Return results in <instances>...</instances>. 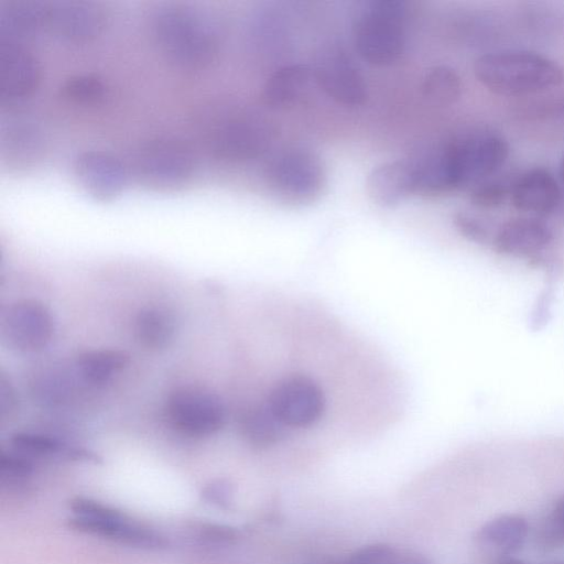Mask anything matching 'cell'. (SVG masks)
<instances>
[{"mask_svg": "<svg viewBox=\"0 0 564 564\" xmlns=\"http://www.w3.org/2000/svg\"><path fill=\"white\" fill-rule=\"evenodd\" d=\"M452 221L465 239L482 247H491L497 229L485 216L470 210H457L453 214Z\"/></svg>", "mask_w": 564, "mask_h": 564, "instance_id": "cell-28", "label": "cell"}, {"mask_svg": "<svg viewBox=\"0 0 564 564\" xmlns=\"http://www.w3.org/2000/svg\"><path fill=\"white\" fill-rule=\"evenodd\" d=\"M264 178L273 196L291 205L315 202L326 184L322 160L304 148H290L275 154L265 166Z\"/></svg>", "mask_w": 564, "mask_h": 564, "instance_id": "cell-4", "label": "cell"}, {"mask_svg": "<svg viewBox=\"0 0 564 564\" xmlns=\"http://www.w3.org/2000/svg\"><path fill=\"white\" fill-rule=\"evenodd\" d=\"M18 399L10 380L1 373L0 376V413L1 417H11L17 411Z\"/></svg>", "mask_w": 564, "mask_h": 564, "instance_id": "cell-35", "label": "cell"}, {"mask_svg": "<svg viewBox=\"0 0 564 564\" xmlns=\"http://www.w3.org/2000/svg\"><path fill=\"white\" fill-rule=\"evenodd\" d=\"M397 564H425V563L417 562V561H406V562L397 563Z\"/></svg>", "mask_w": 564, "mask_h": 564, "instance_id": "cell-38", "label": "cell"}, {"mask_svg": "<svg viewBox=\"0 0 564 564\" xmlns=\"http://www.w3.org/2000/svg\"><path fill=\"white\" fill-rule=\"evenodd\" d=\"M139 181L154 189L169 191L185 185L194 174L195 156L183 141L158 138L147 142L134 159Z\"/></svg>", "mask_w": 564, "mask_h": 564, "instance_id": "cell-7", "label": "cell"}, {"mask_svg": "<svg viewBox=\"0 0 564 564\" xmlns=\"http://www.w3.org/2000/svg\"><path fill=\"white\" fill-rule=\"evenodd\" d=\"M69 509L68 525L76 531L145 550L167 546V540L156 531L96 500L76 497L69 502Z\"/></svg>", "mask_w": 564, "mask_h": 564, "instance_id": "cell-5", "label": "cell"}, {"mask_svg": "<svg viewBox=\"0 0 564 564\" xmlns=\"http://www.w3.org/2000/svg\"><path fill=\"white\" fill-rule=\"evenodd\" d=\"M543 545H564V495L556 501L551 517L543 525L540 534Z\"/></svg>", "mask_w": 564, "mask_h": 564, "instance_id": "cell-31", "label": "cell"}, {"mask_svg": "<svg viewBox=\"0 0 564 564\" xmlns=\"http://www.w3.org/2000/svg\"><path fill=\"white\" fill-rule=\"evenodd\" d=\"M529 533V524L524 517L517 513H505L495 517L478 528L476 542L489 551L510 555L520 550Z\"/></svg>", "mask_w": 564, "mask_h": 564, "instance_id": "cell-21", "label": "cell"}, {"mask_svg": "<svg viewBox=\"0 0 564 564\" xmlns=\"http://www.w3.org/2000/svg\"><path fill=\"white\" fill-rule=\"evenodd\" d=\"M133 332L140 346L150 351H161L174 341L177 319L174 313L165 306H145L135 315Z\"/></svg>", "mask_w": 564, "mask_h": 564, "instance_id": "cell-22", "label": "cell"}, {"mask_svg": "<svg viewBox=\"0 0 564 564\" xmlns=\"http://www.w3.org/2000/svg\"><path fill=\"white\" fill-rule=\"evenodd\" d=\"M34 471V460L12 448L0 453V478L2 482L18 485Z\"/></svg>", "mask_w": 564, "mask_h": 564, "instance_id": "cell-30", "label": "cell"}, {"mask_svg": "<svg viewBox=\"0 0 564 564\" xmlns=\"http://www.w3.org/2000/svg\"><path fill=\"white\" fill-rule=\"evenodd\" d=\"M41 66L23 44L0 42V97L15 102L30 96L39 86Z\"/></svg>", "mask_w": 564, "mask_h": 564, "instance_id": "cell-15", "label": "cell"}, {"mask_svg": "<svg viewBox=\"0 0 564 564\" xmlns=\"http://www.w3.org/2000/svg\"><path fill=\"white\" fill-rule=\"evenodd\" d=\"M151 32L161 55L183 69H200L218 55L220 31L206 10L186 3H166L151 20Z\"/></svg>", "mask_w": 564, "mask_h": 564, "instance_id": "cell-1", "label": "cell"}, {"mask_svg": "<svg viewBox=\"0 0 564 564\" xmlns=\"http://www.w3.org/2000/svg\"><path fill=\"white\" fill-rule=\"evenodd\" d=\"M445 149L457 189L496 174L509 155L507 140L491 132L459 137Z\"/></svg>", "mask_w": 564, "mask_h": 564, "instance_id": "cell-6", "label": "cell"}, {"mask_svg": "<svg viewBox=\"0 0 564 564\" xmlns=\"http://www.w3.org/2000/svg\"><path fill=\"white\" fill-rule=\"evenodd\" d=\"M73 171L84 191L99 200H110L120 195L128 177L123 163L101 150L78 153L74 159Z\"/></svg>", "mask_w": 564, "mask_h": 564, "instance_id": "cell-13", "label": "cell"}, {"mask_svg": "<svg viewBox=\"0 0 564 564\" xmlns=\"http://www.w3.org/2000/svg\"><path fill=\"white\" fill-rule=\"evenodd\" d=\"M269 134L258 118L234 113L218 119L208 132V145L215 156L229 161L252 159L264 151Z\"/></svg>", "mask_w": 564, "mask_h": 564, "instance_id": "cell-12", "label": "cell"}, {"mask_svg": "<svg viewBox=\"0 0 564 564\" xmlns=\"http://www.w3.org/2000/svg\"><path fill=\"white\" fill-rule=\"evenodd\" d=\"M54 332L55 322L52 312L37 300H19L1 314V340L14 351L40 352L50 345Z\"/></svg>", "mask_w": 564, "mask_h": 564, "instance_id": "cell-9", "label": "cell"}, {"mask_svg": "<svg viewBox=\"0 0 564 564\" xmlns=\"http://www.w3.org/2000/svg\"><path fill=\"white\" fill-rule=\"evenodd\" d=\"M43 141L39 127L29 120L14 119L2 127V153L13 161L28 163L36 159L43 150Z\"/></svg>", "mask_w": 564, "mask_h": 564, "instance_id": "cell-25", "label": "cell"}, {"mask_svg": "<svg viewBox=\"0 0 564 564\" xmlns=\"http://www.w3.org/2000/svg\"><path fill=\"white\" fill-rule=\"evenodd\" d=\"M510 197L518 210L544 216L560 206L562 189L549 170L533 167L514 178Z\"/></svg>", "mask_w": 564, "mask_h": 564, "instance_id": "cell-16", "label": "cell"}, {"mask_svg": "<svg viewBox=\"0 0 564 564\" xmlns=\"http://www.w3.org/2000/svg\"><path fill=\"white\" fill-rule=\"evenodd\" d=\"M198 532L200 538L217 544H231L238 538L235 528L219 523H203L199 525Z\"/></svg>", "mask_w": 564, "mask_h": 564, "instance_id": "cell-34", "label": "cell"}, {"mask_svg": "<svg viewBox=\"0 0 564 564\" xmlns=\"http://www.w3.org/2000/svg\"><path fill=\"white\" fill-rule=\"evenodd\" d=\"M130 362V355L121 349L101 348L82 352L75 361L78 378L90 386L107 383Z\"/></svg>", "mask_w": 564, "mask_h": 564, "instance_id": "cell-23", "label": "cell"}, {"mask_svg": "<svg viewBox=\"0 0 564 564\" xmlns=\"http://www.w3.org/2000/svg\"><path fill=\"white\" fill-rule=\"evenodd\" d=\"M312 69L317 85L335 101L350 107L365 102V78L341 45L332 43L322 47Z\"/></svg>", "mask_w": 564, "mask_h": 564, "instance_id": "cell-11", "label": "cell"}, {"mask_svg": "<svg viewBox=\"0 0 564 564\" xmlns=\"http://www.w3.org/2000/svg\"><path fill=\"white\" fill-rule=\"evenodd\" d=\"M165 412L176 431L192 437L212 436L224 427L227 420L221 398L200 386H183L172 391Z\"/></svg>", "mask_w": 564, "mask_h": 564, "instance_id": "cell-8", "label": "cell"}, {"mask_svg": "<svg viewBox=\"0 0 564 564\" xmlns=\"http://www.w3.org/2000/svg\"><path fill=\"white\" fill-rule=\"evenodd\" d=\"M204 501L221 509H230L234 499V486L227 479H214L200 491Z\"/></svg>", "mask_w": 564, "mask_h": 564, "instance_id": "cell-33", "label": "cell"}, {"mask_svg": "<svg viewBox=\"0 0 564 564\" xmlns=\"http://www.w3.org/2000/svg\"><path fill=\"white\" fill-rule=\"evenodd\" d=\"M313 80V69L307 65L297 63L281 66L267 78L262 99L272 108L293 106L310 93Z\"/></svg>", "mask_w": 564, "mask_h": 564, "instance_id": "cell-20", "label": "cell"}, {"mask_svg": "<svg viewBox=\"0 0 564 564\" xmlns=\"http://www.w3.org/2000/svg\"><path fill=\"white\" fill-rule=\"evenodd\" d=\"M240 434L253 447L267 448L279 443L286 434V426L267 404L248 409L240 419Z\"/></svg>", "mask_w": 564, "mask_h": 564, "instance_id": "cell-24", "label": "cell"}, {"mask_svg": "<svg viewBox=\"0 0 564 564\" xmlns=\"http://www.w3.org/2000/svg\"><path fill=\"white\" fill-rule=\"evenodd\" d=\"M492 564H528L527 562L510 556V555H502L499 558H497Z\"/></svg>", "mask_w": 564, "mask_h": 564, "instance_id": "cell-36", "label": "cell"}, {"mask_svg": "<svg viewBox=\"0 0 564 564\" xmlns=\"http://www.w3.org/2000/svg\"><path fill=\"white\" fill-rule=\"evenodd\" d=\"M558 175L564 185V155L562 156L558 165ZM562 200L564 202V193L562 192Z\"/></svg>", "mask_w": 564, "mask_h": 564, "instance_id": "cell-37", "label": "cell"}, {"mask_svg": "<svg viewBox=\"0 0 564 564\" xmlns=\"http://www.w3.org/2000/svg\"><path fill=\"white\" fill-rule=\"evenodd\" d=\"M366 189L378 206L395 207L415 194L413 162L394 160L378 164L367 175Z\"/></svg>", "mask_w": 564, "mask_h": 564, "instance_id": "cell-17", "label": "cell"}, {"mask_svg": "<svg viewBox=\"0 0 564 564\" xmlns=\"http://www.w3.org/2000/svg\"><path fill=\"white\" fill-rule=\"evenodd\" d=\"M514 178L508 175H491L474 185L469 198L471 203L481 208H492L501 205L511 194Z\"/></svg>", "mask_w": 564, "mask_h": 564, "instance_id": "cell-29", "label": "cell"}, {"mask_svg": "<svg viewBox=\"0 0 564 564\" xmlns=\"http://www.w3.org/2000/svg\"><path fill=\"white\" fill-rule=\"evenodd\" d=\"M421 89L423 96L433 105L455 104L463 91L459 74L448 65H435L423 76Z\"/></svg>", "mask_w": 564, "mask_h": 564, "instance_id": "cell-26", "label": "cell"}, {"mask_svg": "<svg viewBox=\"0 0 564 564\" xmlns=\"http://www.w3.org/2000/svg\"><path fill=\"white\" fill-rule=\"evenodd\" d=\"M61 94L67 100L76 104H98L106 96V86L98 76L78 74L68 77L63 83Z\"/></svg>", "mask_w": 564, "mask_h": 564, "instance_id": "cell-27", "label": "cell"}, {"mask_svg": "<svg viewBox=\"0 0 564 564\" xmlns=\"http://www.w3.org/2000/svg\"><path fill=\"white\" fill-rule=\"evenodd\" d=\"M474 73L490 91L503 96L540 93L564 82V69L560 64L527 50L486 53L476 59Z\"/></svg>", "mask_w": 564, "mask_h": 564, "instance_id": "cell-2", "label": "cell"}, {"mask_svg": "<svg viewBox=\"0 0 564 564\" xmlns=\"http://www.w3.org/2000/svg\"><path fill=\"white\" fill-rule=\"evenodd\" d=\"M267 405L286 427L304 429L321 420L326 409V398L315 380L294 375L274 384Z\"/></svg>", "mask_w": 564, "mask_h": 564, "instance_id": "cell-10", "label": "cell"}, {"mask_svg": "<svg viewBox=\"0 0 564 564\" xmlns=\"http://www.w3.org/2000/svg\"><path fill=\"white\" fill-rule=\"evenodd\" d=\"M552 564H564V562H555V563H552Z\"/></svg>", "mask_w": 564, "mask_h": 564, "instance_id": "cell-39", "label": "cell"}, {"mask_svg": "<svg viewBox=\"0 0 564 564\" xmlns=\"http://www.w3.org/2000/svg\"><path fill=\"white\" fill-rule=\"evenodd\" d=\"M106 23V12L96 2L64 0L48 2L47 29L70 42H87L96 37Z\"/></svg>", "mask_w": 564, "mask_h": 564, "instance_id": "cell-14", "label": "cell"}, {"mask_svg": "<svg viewBox=\"0 0 564 564\" xmlns=\"http://www.w3.org/2000/svg\"><path fill=\"white\" fill-rule=\"evenodd\" d=\"M10 448L32 458H59L99 464L101 458L94 452L66 442L52 434L17 432L10 437Z\"/></svg>", "mask_w": 564, "mask_h": 564, "instance_id": "cell-19", "label": "cell"}, {"mask_svg": "<svg viewBox=\"0 0 564 564\" xmlns=\"http://www.w3.org/2000/svg\"><path fill=\"white\" fill-rule=\"evenodd\" d=\"M405 3L371 0L361 4L354 19L352 37L359 55L369 64L394 63L405 46Z\"/></svg>", "mask_w": 564, "mask_h": 564, "instance_id": "cell-3", "label": "cell"}, {"mask_svg": "<svg viewBox=\"0 0 564 564\" xmlns=\"http://www.w3.org/2000/svg\"><path fill=\"white\" fill-rule=\"evenodd\" d=\"M393 549L386 543H372L355 550L345 564H390Z\"/></svg>", "mask_w": 564, "mask_h": 564, "instance_id": "cell-32", "label": "cell"}, {"mask_svg": "<svg viewBox=\"0 0 564 564\" xmlns=\"http://www.w3.org/2000/svg\"><path fill=\"white\" fill-rule=\"evenodd\" d=\"M48 2L9 0L0 4V42L21 43L47 28Z\"/></svg>", "mask_w": 564, "mask_h": 564, "instance_id": "cell-18", "label": "cell"}]
</instances>
